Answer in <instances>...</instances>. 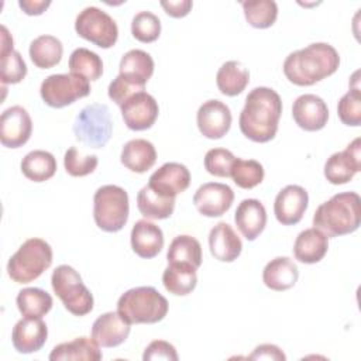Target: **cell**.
I'll return each mask as SVG.
<instances>
[{"instance_id":"obj_3","label":"cell","mask_w":361,"mask_h":361,"mask_svg":"<svg viewBox=\"0 0 361 361\" xmlns=\"http://www.w3.org/2000/svg\"><path fill=\"white\" fill-rule=\"evenodd\" d=\"M361 223V199L355 192H341L323 202L313 214V226L327 237L354 233Z\"/></svg>"},{"instance_id":"obj_5","label":"cell","mask_w":361,"mask_h":361,"mask_svg":"<svg viewBox=\"0 0 361 361\" xmlns=\"http://www.w3.org/2000/svg\"><path fill=\"white\" fill-rule=\"evenodd\" d=\"M52 264V248L42 238H28L10 257L7 274L17 283H30Z\"/></svg>"},{"instance_id":"obj_43","label":"cell","mask_w":361,"mask_h":361,"mask_svg":"<svg viewBox=\"0 0 361 361\" xmlns=\"http://www.w3.org/2000/svg\"><path fill=\"white\" fill-rule=\"evenodd\" d=\"M235 157L226 148H212L204 155V169L219 178L230 176V169Z\"/></svg>"},{"instance_id":"obj_38","label":"cell","mask_w":361,"mask_h":361,"mask_svg":"<svg viewBox=\"0 0 361 361\" xmlns=\"http://www.w3.org/2000/svg\"><path fill=\"white\" fill-rule=\"evenodd\" d=\"M264 175V166L255 159L235 158L230 169V176L233 182L241 189L255 188L262 182Z\"/></svg>"},{"instance_id":"obj_42","label":"cell","mask_w":361,"mask_h":361,"mask_svg":"<svg viewBox=\"0 0 361 361\" xmlns=\"http://www.w3.org/2000/svg\"><path fill=\"white\" fill-rule=\"evenodd\" d=\"M99 164L96 155H83L75 147H71L63 157V166L65 171L75 178L86 176L92 173Z\"/></svg>"},{"instance_id":"obj_24","label":"cell","mask_w":361,"mask_h":361,"mask_svg":"<svg viewBox=\"0 0 361 361\" xmlns=\"http://www.w3.org/2000/svg\"><path fill=\"white\" fill-rule=\"evenodd\" d=\"M329 250V237L316 227L300 231L293 244V255L299 262L316 264Z\"/></svg>"},{"instance_id":"obj_33","label":"cell","mask_w":361,"mask_h":361,"mask_svg":"<svg viewBox=\"0 0 361 361\" xmlns=\"http://www.w3.org/2000/svg\"><path fill=\"white\" fill-rule=\"evenodd\" d=\"M23 175L32 182H45L56 172L55 157L44 149H34L28 152L21 161Z\"/></svg>"},{"instance_id":"obj_28","label":"cell","mask_w":361,"mask_h":361,"mask_svg":"<svg viewBox=\"0 0 361 361\" xmlns=\"http://www.w3.org/2000/svg\"><path fill=\"white\" fill-rule=\"evenodd\" d=\"M100 345L90 337H78L68 343H61L55 345L49 354L51 361H78V360H102Z\"/></svg>"},{"instance_id":"obj_48","label":"cell","mask_w":361,"mask_h":361,"mask_svg":"<svg viewBox=\"0 0 361 361\" xmlns=\"http://www.w3.org/2000/svg\"><path fill=\"white\" fill-rule=\"evenodd\" d=\"M18 6L27 16H39L51 6V1L49 0H20Z\"/></svg>"},{"instance_id":"obj_35","label":"cell","mask_w":361,"mask_h":361,"mask_svg":"<svg viewBox=\"0 0 361 361\" xmlns=\"http://www.w3.org/2000/svg\"><path fill=\"white\" fill-rule=\"evenodd\" d=\"M17 307L25 317L42 319L54 305L52 296L41 288H24L17 295Z\"/></svg>"},{"instance_id":"obj_13","label":"cell","mask_w":361,"mask_h":361,"mask_svg":"<svg viewBox=\"0 0 361 361\" xmlns=\"http://www.w3.org/2000/svg\"><path fill=\"white\" fill-rule=\"evenodd\" d=\"M32 120L23 106H11L0 117V141L7 148H20L31 137Z\"/></svg>"},{"instance_id":"obj_12","label":"cell","mask_w":361,"mask_h":361,"mask_svg":"<svg viewBox=\"0 0 361 361\" xmlns=\"http://www.w3.org/2000/svg\"><path fill=\"white\" fill-rule=\"evenodd\" d=\"M361 171V140L355 138L345 149L331 154L324 164V176L331 185H344Z\"/></svg>"},{"instance_id":"obj_4","label":"cell","mask_w":361,"mask_h":361,"mask_svg":"<svg viewBox=\"0 0 361 361\" xmlns=\"http://www.w3.org/2000/svg\"><path fill=\"white\" fill-rule=\"evenodd\" d=\"M117 312L130 324H152L166 316L168 300L152 286L131 288L118 298Z\"/></svg>"},{"instance_id":"obj_37","label":"cell","mask_w":361,"mask_h":361,"mask_svg":"<svg viewBox=\"0 0 361 361\" xmlns=\"http://www.w3.org/2000/svg\"><path fill=\"white\" fill-rule=\"evenodd\" d=\"M241 6L247 23L254 28H268L276 21L278 6L274 0H250Z\"/></svg>"},{"instance_id":"obj_27","label":"cell","mask_w":361,"mask_h":361,"mask_svg":"<svg viewBox=\"0 0 361 361\" xmlns=\"http://www.w3.org/2000/svg\"><path fill=\"white\" fill-rule=\"evenodd\" d=\"M120 161L131 172L144 173L154 166L157 161V151L154 144L148 140H130L121 149Z\"/></svg>"},{"instance_id":"obj_14","label":"cell","mask_w":361,"mask_h":361,"mask_svg":"<svg viewBox=\"0 0 361 361\" xmlns=\"http://www.w3.org/2000/svg\"><path fill=\"white\" fill-rule=\"evenodd\" d=\"M233 189L220 182H207L197 188L193 195V204L206 217H220L233 204Z\"/></svg>"},{"instance_id":"obj_23","label":"cell","mask_w":361,"mask_h":361,"mask_svg":"<svg viewBox=\"0 0 361 361\" xmlns=\"http://www.w3.org/2000/svg\"><path fill=\"white\" fill-rule=\"evenodd\" d=\"M130 238L133 251L141 258H154L161 252L164 247L162 230L147 219L138 220L133 226Z\"/></svg>"},{"instance_id":"obj_8","label":"cell","mask_w":361,"mask_h":361,"mask_svg":"<svg viewBox=\"0 0 361 361\" xmlns=\"http://www.w3.org/2000/svg\"><path fill=\"white\" fill-rule=\"evenodd\" d=\"M113 133V121L107 104L92 103L85 106L75 118L73 134L78 141L90 147H104Z\"/></svg>"},{"instance_id":"obj_2","label":"cell","mask_w":361,"mask_h":361,"mask_svg":"<svg viewBox=\"0 0 361 361\" xmlns=\"http://www.w3.org/2000/svg\"><path fill=\"white\" fill-rule=\"evenodd\" d=\"M340 65L337 49L327 42H313L290 52L283 61L286 79L298 86H312L333 75Z\"/></svg>"},{"instance_id":"obj_16","label":"cell","mask_w":361,"mask_h":361,"mask_svg":"<svg viewBox=\"0 0 361 361\" xmlns=\"http://www.w3.org/2000/svg\"><path fill=\"white\" fill-rule=\"evenodd\" d=\"M190 185L189 169L179 162H165L148 179V186L165 197H176Z\"/></svg>"},{"instance_id":"obj_36","label":"cell","mask_w":361,"mask_h":361,"mask_svg":"<svg viewBox=\"0 0 361 361\" xmlns=\"http://www.w3.org/2000/svg\"><path fill=\"white\" fill-rule=\"evenodd\" d=\"M69 71L87 80H97L103 73V62L96 52L76 48L69 56Z\"/></svg>"},{"instance_id":"obj_49","label":"cell","mask_w":361,"mask_h":361,"mask_svg":"<svg viewBox=\"0 0 361 361\" xmlns=\"http://www.w3.org/2000/svg\"><path fill=\"white\" fill-rule=\"evenodd\" d=\"M1 45H0V54H6L13 49V37L10 35L8 30L1 25Z\"/></svg>"},{"instance_id":"obj_29","label":"cell","mask_w":361,"mask_h":361,"mask_svg":"<svg viewBox=\"0 0 361 361\" xmlns=\"http://www.w3.org/2000/svg\"><path fill=\"white\" fill-rule=\"evenodd\" d=\"M162 283L169 293L186 296L196 288V268L189 264H168L162 274Z\"/></svg>"},{"instance_id":"obj_1","label":"cell","mask_w":361,"mask_h":361,"mask_svg":"<svg viewBox=\"0 0 361 361\" xmlns=\"http://www.w3.org/2000/svg\"><path fill=\"white\" fill-rule=\"evenodd\" d=\"M281 114V96L271 87H254L240 113V130L254 142H268L276 135Z\"/></svg>"},{"instance_id":"obj_22","label":"cell","mask_w":361,"mask_h":361,"mask_svg":"<svg viewBox=\"0 0 361 361\" xmlns=\"http://www.w3.org/2000/svg\"><path fill=\"white\" fill-rule=\"evenodd\" d=\"M234 221L240 233L248 241H254L267 226V210L259 200L244 199L237 206Z\"/></svg>"},{"instance_id":"obj_41","label":"cell","mask_w":361,"mask_h":361,"mask_svg":"<svg viewBox=\"0 0 361 361\" xmlns=\"http://www.w3.org/2000/svg\"><path fill=\"white\" fill-rule=\"evenodd\" d=\"M337 114L343 124L358 127L361 124V92L360 87L350 89L337 104Z\"/></svg>"},{"instance_id":"obj_18","label":"cell","mask_w":361,"mask_h":361,"mask_svg":"<svg viewBox=\"0 0 361 361\" xmlns=\"http://www.w3.org/2000/svg\"><path fill=\"white\" fill-rule=\"evenodd\" d=\"M292 117L302 130L319 131L327 124L329 109L322 97L306 93L293 102Z\"/></svg>"},{"instance_id":"obj_9","label":"cell","mask_w":361,"mask_h":361,"mask_svg":"<svg viewBox=\"0 0 361 361\" xmlns=\"http://www.w3.org/2000/svg\"><path fill=\"white\" fill-rule=\"evenodd\" d=\"M90 93L89 80L75 73H55L45 78L39 87V94L45 104L61 109L72 104L78 99Z\"/></svg>"},{"instance_id":"obj_31","label":"cell","mask_w":361,"mask_h":361,"mask_svg":"<svg viewBox=\"0 0 361 361\" xmlns=\"http://www.w3.org/2000/svg\"><path fill=\"white\" fill-rule=\"evenodd\" d=\"M30 58L37 68L49 69L58 65L62 59L63 47L62 42L54 35H39L31 44L28 49Z\"/></svg>"},{"instance_id":"obj_40","label":"cell","mask_w":361,"mask_h":361,"mask_svg":"<svg viewBox=\"0 0 361 361\" xmlns=\"http://www.w3.org/2000/svg\"><path fill=\"white\" fill-rule=\"evenodd\" d=\"M27 75V65L18 51L0 54V79L3 85L20 83Z\"/></svg>"},{"instance_id":"obj_25","label":"cell","mask_w":361,"mask_h":361,"mask_svg":"<svg viewBox=\"0 0 361 361\" xmlns=\"http://www.w3.org/2000/svg\"><path fill=\"white\" fill-rule=\"evenodd\" d=\"M120 73L128 82L144 87L154 73V59L142 49H131L121 56Z\"/></svg>"},{"instance_id":"obj_39","label":"cell","mask_w":361,"mask_h":361,"mask_svg":"<svg viewBox=\"0 0 361 361\" xmlns=\"http://www.w3.org/2000/svg\"><path fill=\"white\" fill-rule=\"evenodd\" d=\"M131 34L140 42H154L161 34V21L151 11H140L133 17Z\"/></svg>"},{"instance_id":"obj_46","label":"cell","mask_w":361,"mask_h":361,"mask_svg":"<svg viewBox=\"0 0 361 361\" xmlns=\"http://www.w3.org/2000/svg\"><path fill=\"white\" fill-rule=\"evenodd\" d=\"M250 360H278V361H285L286 355L283 351L275 345V344H261L257 345L248 357Z\"/></svg>"},{"instance_id":"obj_20","label":"cell","mask_w":361,"mask_h":361,"mask_svg":"<svg viewBox=\"0 0 361 361\" xmlns=\"http://www.w3.org/2000/svg\"><path fill=\"white\" fill-rule=\"evenodd\" d=\"M48 327L41 319L23 317L11 331V341L14 348L21 354H31L39 351L47 343Z\"/></svg>"},{"instance_id":"obj_34","label":"cell","mask_w":361,"mask_h":361,"mask_svg":"<svg viewBox=\"0 0 361 361\" xmlns=\"http://www.w3.org/2000/svg\"><path fill=\"white\" fill-rule=\"evenodd\" d=\"M166 259L168 264H189L197 269L202 265L200 243L188 234L176 235L169 244Z\"/></svg>"},{"instance_id":"obj_7","label":"cell","mask_w":361,"mask_h":361,"mask_svg":"<svg viewBox=\"0 0 361 361\" xmlns=\"http://www.w3.org/2000/svg\"><path fill=\"white\" fill-rule=\"evenodd\" d=\"M51 285L65 309L75 316H85L93 309V295L85 286L79 272L71 265H59L51 276Z\"/></svg>"},{"instance_id":"obj_26","label":"cell","mask_w":361,"mask_h":361,"mask_svg":"<svg viewBox=\"0 0 361 361\" xmlns=\"http://www.w3.org/2000/svg\"><path fill=\"white\" fill-rule=\"evenodd\" d=\"M299 278V269L289 257H276L271 259L264 271L262 281L267 288L282 292L290 289Z\"/></svg>"},{"instance_id":"obj_44","label":"cell","mask_w":361,"mask_h":361,"mask_svg":"<svg viewBox=\"0 0 361 361\" xmlns=\"http://www.w3.org/2000/svg\"><path fill=\"white\" fill-rule=\"evenodd\" d=\"M144 87H140L127 79H124L121 75H118L116 79H113L109 85L107 94L109 97L118 106H121L130 96H133L137 92H142Z\"/></svg>"},{"instance_id":"obj_6","label":"cell","mask_w":361,"mask_h":361,"mask_svg":"<svg viewBox=\"0 0 361 361\" xmlns=\"http://www.w3.org/2000/svg\"><path fill=\"white\" fill-rule=\"evenodd\" d=\"M130 213L128 195L117 185L100 186L93 196V219L96 226L107 233L120 231Z\"/></svg>"},{"instance_id":"obj_15","label":"cell","mask_w":361,"mask_h":361,"mask_svg":"<svg viewBox=\"0 0 361 361\" xmlns=\"http://www.w3.org/2000/svg\"><path fill=\"white\" fill-rule=\"evenodd\" d=\"M231 111L228 106L220 100L212 99L204 102L196 114L197 128L209 140L224 137L231 127Z\"/></svg>"},{"instance_id":"obj_17","label":"cell","mask_w":361,"mask_h":361,"mask_svg":"<svg viewBox=\"0 0 361 361\" xmlns=\"http://www.w3.org/2000/svg\"><path fill=\"white\" fill-rule=\"evenodd\" d=\"M309 204V195L299 185H288L279 190L274 203L276 220L283 226L298 224Z\"/></svg>"},{"instance_id":"obj_11","label":"cell","mask_w":361,"mask_h":361,"mask_svg":"<svg viewBox=\"0 0 361 361\" xmlns=\"http://www.w3.org/2000/svg\"><path fill=\"white\" fill-rule=\"evenodd\" d=\"M120 110L124 124L133 131L151 128L159 114V107L155 97L145 90L130 96L120 106Z\"/></svg>"},{"instance_id":"obj_45","label":"cell","mask_w":361,"mask_h":361,"mask_svg":"<svg viewBox=\"0 0 361 361\" xmlns=\"http://www.w3.org/2000/svg\"><path fill=\"white\" fill-rule=\"evenodd\" d=\"M142 360L144 361H154V360L176 361L178 353L171 343H168L165 340H154L144 350Z\"/></svg>"},{"instance_id":"obj_19","label":"cell","mask_w":361,"mask_h":361,"mask_svg":"<svg viewBox=\"0 0 361 361\" xmlns=\"http://www.w3.org/2000/svg\"><path fill=\"white\" fill-rule=\"evenodd\" d=\"M130 326L118 312H107L94 320L90 334L100 347L111 348L127 340L131 330Z\"/></svg>"},{"instance_id":"obj_21","label":"cell","mask_w":361,"mask_h":361,"mask_svg":"<svg viewBox=\"0 0 361 361\" xmlns=\"http://www.w3.org/2000/svg\"><path fill=\"white\" fill-rule=\"evenodd\" d=\"M209 248L216 259L233 262L240 257L243 243L228 223L220 221L209 233Z\"/></svg>"},{"instance_id":"obj_47","label":"cell","mask_w":361,"mask_h":361,"mask_svg":"<svg viewBox=\"0 0 361 361\" xmlns=\"http://www.w3.org/2000/svg\"><path fill=\"white\" fill-rule=\"evenodd\" d=\"M161 6L168 16L173 18H180L189 14L193 3L190 0H169V1H161Z\"/></svg>"},{"instance_id":"obj_10","label":"cell","mask_w":361,"mask_h":361,"mask_svg":"<svg viewBox=\"0 0 361 361\" xmlns=\"http://www.w3.org/2000/svg\"><path fill=\"white\" fill-rule=\"evenodd\" d=\"M75 31L79 37L100 48H111L118 38V27L113 17L99 7L83 8L75 20Z\"/></svg>"},{"instance_id":"obj_30","label":"cell","mask_w":361,"mask_h":361,"mask_svg":"<svg viewBox=\"0 0 361 361\" xmlns=\"http://www.w3.org/2000/svg\"><path fill=\"white\" fill-rule=\"evenodd\" d=\"M250 82L248 69L238 61L224 62L216 75V85L221 94L237 96L240 94Z\"/></svg>"},{"instance_id":"obj_32","label":"cell","mask_w":361,"mask_h":361,"mask_svg":"<svg viewBox=\"0 0 361 361\" xmlns=\"http://www.w3.org/2000/svg\"><path fill=\"white\" fill-rule=\"evenodd\" d=\"M137 207L145 219L164 220L172 216L175 209V197L158 195L147 185L137 193Z\"/></svg>"}]
</instances>
